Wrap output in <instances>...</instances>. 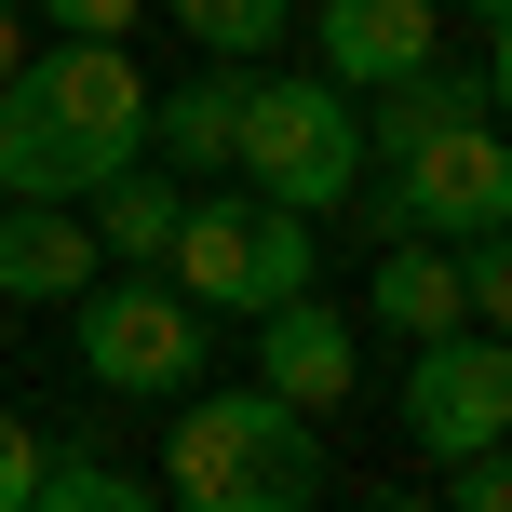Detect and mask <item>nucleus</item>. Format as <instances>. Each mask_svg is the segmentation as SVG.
<instances>
[{"label": "nucleus", "mask_w": 512, "mask_h": 512, "mask_svg": "<svg viewBox=\"0 0 512 512\" xmlns=\"http://www.w3.org/2000/svg\"><path fill=\"white\" fill-rule=\"evenodd\" d=\"M176 499L162 512H310L324 499V418L270 405V391H176V445H162Z\"/></svg>", "instance_id": "nucleus-1"}, {"label": "nucleus", "mask_w": 512, "mask_h": 512, "mask_svg": "<svg viewBox=\"0 0 512 512\" xmlns=\"http://www.w3.org/2000/svg\"><path fill=\"white\" fill-rule=\"evenodd\" d=\"M230 176L283 216H337L364 189V95H337L324 68H243Z\"/></svg>", "instance_id": "nucleus-2"}, {"label": "nucleus", "mask_w": 512, "mask_h": 512, "mask_svg": "<svg viewBox=\"0 0 512 512\" xmlns=\"http://www.w3.org/2000/svg\"><path fill=\"white\" fill-rule=\"evenodd\" d=\"M162 283L216 324H256V310L310 297L324 283V216H283L256 189H189L176 203V243H162Z\"/></svg>", "instance_id": "nucleus-3"}, {"label": "nucleus", "mask_w": 512, "mask_h": 512, "mask_svg": "<svg viewBox=\"0 0 512 512\" xmlns=\"http://www.w3.org/2000/svg\"><path fill=\"white\" fill-rule=\"evenodd\" d=\"M68 310H81V378L122 405H176L216 378V310H189L162 270H95Z\"/></svg>", "instance_id": "nucleus-4"}, {"label": "nucleus", "mask_w": 512, "mask_h": 512, "mask_svg": "<svg viewBox=\"0 0 512 512\" xmlns=\"http://www.w3.org/2000/svg\"><path fill=\"white\" fill-rule=\"evenodd\" d=\"M391 418H405L418 459H486V445L512 432V351L499 324H445L405 351V391H391Z\"/></svg>", "instance_id": "nucleus-5"}, {"label": "nucleus", "mask_w": 512, "mask_h": 512, "mask_svg": "<svg viewBox=\"0 0 512 512\" xmlns=\"http://www.w3.org/2000/svg\"><path fill=\"white\" fill-rule=\"evenodd\" d=\"M391 216L418 243H499L512 230V149L499 122H445L418 149H391Z\"/></svg>", "instance_id": "nucleus-6"}, {"label": "nucleus", "mask_w": 512, "mask_h": 512, "mask_svg": "<svg viewBox=\"0 0 512 512\" xmlns=\"http://www.w3.org/2000/svg\"><path fill=\"white\" fill-rule=\"evenodd\" d=\"M14 81L108 162V176H122V162H149V68H135L122 41H41V54H14Z\"/></svg>", "instance_id": "nucleus-7"}, {"label": "nucleus", "mask_w": 512, "mask_h": 512, "mask_svg": "<svg viewBox=\"0 0 512 512\" xmlns=\"http://www.w3.org/2000/svg\"><path fill=\"white\" fill-rule=\"evenodd\" d=\"M256 391L297 418H337L351 405V310H324V283L283 310H256Z\"/></svg>", "instance_id": "nucleus-8"}, {"label": "nucleus", "mask_w": 512, "mask_h": 512, "mask_svg": "<svg viewBox=\"0 0 512 512\" xmlns=\"http://www.w3.org/2000/svg\"><path fill=\"white\" fill-rule=\"evenodd\" d=\"M445 54V14L432 0H324V81L337 95H391Z\"/></svg>", "instance_id": "nucleus-9"}, {"label": "nucleus", "mask_w": 512, "mask_h": 512, "mask_svg": "<svg viewBox=\"0 0 512 512\" xmlns=\"http://www.w3.org/2000/svg\"><path fill=\"white\" fill-rule=\"evenodd\" d=\"M95 216L81 203H0V310H68L95 283Z\"/></svg>", "instance_id": "nucleus-10"}, {"label": "nucleus", "mask_w": 512, "mask_h": 512, "mask_svg": "<svg viewBox=\"0 0 512 512\" xmlns=\"http://www.w3.org/2000/svg\"><path fill=\"white\" fill-rule=\"evenodd\" d=\"M95 176H108V162L81 149V135L54 122L27 81H0V203H81Z\"/></svg>", "instance_id": "nucleus-11"}, {"label": "nucleus", "mask_w": 512, "mask_h": 512, "mask_svg": "<svg viewBox=\"0 0 512 512\" xmlns=\"http://www.w3.org/2000/svg\"><path fill=\"white\" fill-rule=\"evenodd\" d=\"M364 324H391L405 351H418V337H445V324H472V310H459V243L391 230V243H378V270H364Z\"/></svg>", "instance_id": "nucleus-12"}, {"label": "nucleus", "mask_w": 512, "mask_h": 512, "mask_svg": "<svg viewBox=\"0 0 512 512\" xmlns=\"http://www.w3.org/2000/svg\"><path fill=\"white\" fill-rule=\"evenodd\" d=\"M230 122H243V68L203 54V81L149 95V162H162V176H230Z\"/></svg>", "instance_id": "nucleus-13"}, {"label": "nucleus", "mask_w": 512, "mask_h": 512, "mask_svg": "<svg viewBox=\"0 0 512 512\" xmlns=\"http://www.w3.org/2000/svg\"><path fill=\"white\" fill-rule=\"evenodd\" d=\"M81 203H95V256H135V270H162V243H176V203H189V176H162V162H122V176H95Z\"/></svg>", "instance_id": "nucleus-14"}, {"label": "nucleus", "mask_w": 512, "mask_h": 512, "mask_svg": "<svg viewBox=\"0 0 512 512\" xmlns=\"http://www.w3.org/2000/svg\"><path fill=\"white\" fill-rule=\"evenodd\" d=\"M27 512H162L135 472H108L95 445H41V486H27Z\"/></svg>", "instance_id": "nucleus-15"}, {"label": "nucleus", "mask_w": 512, "mask_h": 512, "mask_svg": "<svg viewBox=\"0 0 512 512\" xmlns=\"http://www.w3.org/2000/svg\"><path fill=\"white\" fill-rule=\"evenodd\" d=\"M176 27L216 54V68H256V54L283 41V0H176Z\"/></svg>", "instance_id": "nucleus-16"}, {"label": "nucleus", "mask_w": 512, "mask_h": 512, "mask_svg": "<svg viewBox=\"0 0 512 512\" xmlns=\"http://www.w3.org/2000/svg\"><path fill=\"white\" fill-rule=\"evenodd\" d=\"M41 14H54V41H135L149 0H41Z\"/></svg>", "instance_id": "nucleus-17"}, {"label": "nucleus", "mask_w": 512, "mask_h": 512, "mask_svg": "<svg viewBox=\"0 0 512 512\" xmlns=\"http://www.w3.org/2000/svg\"><path fill=\"white\" fill-rule=\"evenodd\" d=\"M27 486H41V432L0 405V512H27Z\"/></svg>", "instance_id": "nucleus-18"}, {"label": "nucleus", "mask_w": 512, "mask_h": 512, "mask_svg": "<svg viewBox=\"0 0 512 512\" xmlns=\"http://www.w3.org/2000/svg\"><path fill=\"white\" fill-rule=\"evenodd\" d=\"M445 472H459V486H445V512H512V472H499V445H486V459H445Z\"/></svg>", "instance_id": "nucleus-19"}, {"label": "nucleus", "mask_w": 512, "mask_h": 512, "mask_svg": "<svg viewBox=\"0 0 512 512\" xmlns=\"http://www.w3.org/2000/svg\"><path fill=\"white\" fill-rule=\"evenodd\" d=\"M459 27H472V54H499V27H512V0H459Z\"/></svg>", "instance_id": "nucleus-20"}, {"label": "nucleus", "mask_w": 512, "mask_h": 512, "mask_svg": "<svg viewBox=\"0 0 512 512\" xmlns=\"http://www.w3.org/2000/svg\"><path fill=\"white\" fill-rule=\"evenodd\" d=\"M14 54H27V41H14V0H0V81H14Z\"/></svg>", "instance_id": "nucleus-21"}, {"label": "nucleus", "mask_w": 512, "mask_h": 512, "mask_svg": "<svg viewBox=\"0 0 512 512\" xmlns=\"http://www.w3.org/2000/svg\"><path fill=\"white\" fill-rule=\"evenodd\" d=\"M378 512H432V499H378Z\"/></svg>", "instance_id": "nucleus-22"}]
</instances>
